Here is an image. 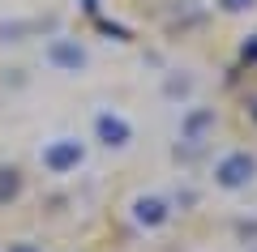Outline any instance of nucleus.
Here are the masks:
<instances>
[{
  "label": "nucleus",
  "mask_w": 257,
  "mask_h": 252,
  "mask_svg": "<svg viewBox=\"0 0 257 252\" xmlns=\"http://www.w3.org/2000/svg\"><path fill=\"white\" fill-rule=\"evenodd\" d=\"M43 60H47V69L64 73V77H77V73L90 69V47L73 35H56V39H47Z\"/></svg>",
  "instance_id": "nucleus-1"
},
{
  "label": "nucleus",
  "mask_w": 257,
  "mask_h": 252,
  "mask_svg": "<svg viewBox=\"0 0 257 252\" xmlns=\"http://www.w3.org/2000/svg\"><path fill=\"white\" fill-rule=\"evenodd\" d=\"M253 180H257V154L248 150H227L214 162V188L223 192H244Z\"/></svg>",
  "instance_id": "nucleus-2"
},
{
  "label": "nucleus",
  "mask_w": 257,
  "mask_h": 252,
  "mask_svg": "<svg viewBox=\"0 0 257 252\" xmlns=\"http://www.w3.org/2000/svg\"><path fill=\"white\" fill-rule=\"evenodd\" d=\"M214 128H219V111L214 107H189L180 116V145H176V154L193 158V154L214 137Z\"/></svg>",
  "instance_id": "nucleus-3"
},
{
  "label": "nucleus",
  "mask_w": 257,
  "mask_h": 252,
  "mask_svg": "<svg viewBox=\"0 0 257 252\" xmlns=\"http://www.w3.org/2000/svg\"><path fill=\"white\" fill-rule=\"evenodd\" d=\"M39 162H43V171H52V175H73L77 167L86 162V141L82 137H52V141L39 150Z\"/></svg>",
  "instance_id": "nucleus-4"
},
{
  "label": "nucleus",
  "mask_w": 257,
  "mask_h": 252,
  "mask_svg": "<svg viewBox=\"0 0 257 252\" xmlns=\"http://www.w3.org/2000/svg\"><path fill=\"white\" fill-rule=\"evenodd\" d=\"M94 141L103 150H128V141H133V120L124 111H116V107H103L94 116Z\"/></svg>",
  "instance_id": "nucleus-5"
},
{
  "label": "nucleus",
  "mask_w": 257,
  "mask_h": 252,
  "mask_svg": "<svg viewBox=\"0 0 257 252\" xmlns=\"http://www.w3.org/2000/svg\"><path fill=\"white\" fill-rule=\"evenodd\" d=\"M128 214H133V222H138L142 231H159V226L172 222V201L159 197V192H138L133 205H128Z\"/></svg>",
  "instance_id": "nucleus-6"
},
{
  "label": "nucleus",
  "mask_w": 257,
  "mask_h": 252,
  "mask_svg": "<svg viewBox=\"0 0 257 252\" xmlns=\"http://www.w3.org/2000/svg\"><path fill=\"white\" fill-rule=\"evenodd\" d=\"M22 197V171L18 167H0V205H13Z\"/></svg>",
  "instance_id": "nucleus-7"
},
{
  "label": "nucleus",
  "mask_w": 257,
  "mask_h": 252,
  "mask_svg": "<svg viewBox=\"0 0 257 252\" xmlns=\"http://www.w3.org/2000/svg\"><path fill=\"white\" fill-rule=\"evenodd\" d=\"M163 94H167V99H189V94H193V77H184V73H167Z\"/></svg>",
  "instance_id": "nucleus-8"
},
{
  "label": "nucleus",
  "mask_w": 257,
  "mask_h": 252,
  "mask_svg": "<svg viewBox=\"0 0 257 252\" xmlns=\"http://www.w3.org/2000/svg\"><path fill=\"white\" fill-rule=\"evenodd\" d=\"M30 30H35L30 22H0V43H22Z\"/></svg>",
  "instance_id": "nucleus-9"
},
{
  "label": "nucleus",
  "mask_w": 257,
  "mask_h": 252,
  "mask_svg": "<svg viewBox=\"0 0 257 252\" xmlns=\"http://www.w3.org/2000/svg\"><path fill=\"white\" fill-rule=\"evenodd\" d=\"M236 239L244 248H257V218H240L236 222Z\"/></svg>",
  "instance_id": "nucleus-10"
},
{
  "label": "nucleus",
  "mask_w": 257,
  "mask_h": 252,
  "mask_svg": "<svg viewBox=\"0 0 257 252\" xmlns=\"http://www.w3.org/2000/svg\"><path fill=\"white\" fill-rule=\"evenodd\" d=\"M214 5H219L227 18H240V13H253L257 9V0H214Z\"/></svg>",
  "instance_id": "nucleus-11"
},
{
  "label": "nucleus",
  "mask_w": 257,
  "mask_h": 252,
  "mask_svg": "<svg viewBox=\"0 0 257 252\" xmlns=\"http://www.w3.org/2000/svg\"><path fill=\"white\" fill-rule=\"evenodd\" d=\"M240 64H257V35H248L240 43Z\"/></svg>",
  "instance_id": "nucleus-12"
},
{
  "label": "nucleus",
  "mask_w": 257,
  "mask_h": 252,
  "mask_svg": "<svg viewBox=\"0 0 257 252\" xmlns=\"http://www.w3.org/2000/svg\"><path fill=\"white\" fill-rule=\"evenodd\" d=\"M9 252H43L39 243H30V239H18V243H9Z\"/></svg>",
  "instance_id": "nucleus-13"
},
{
  "label": "nucleus",
  "mask_w": 257,
  "mask_h": 252,
  "mask_svg": "<svg viewBox=\"0 0 257 252\" xmlns=\"http://www.w3.org/2000/svg\"><path fill=\"white\" fill-rule=\"evenodd\" d=\"M82 9L86 13H99V0H82Z\"/></svg>",
  "instance_id": "nucleus-14"
},
{
  "label": "nucleus",
  "mask_w": 257,
  "mask_h": 252,
  "mask_svg": "<svg viewBox=\"0 0 257 252\" xmlns=\"http://www.w3.org/2000/svg\"><path fill=\"white\" fill-rule=\"evenodd\" d=\"M248 116H253V124H257V103H253V107H248Z\"/></svg>",
  "instance_id": "nucleus-15"
},
{
  "label": "nucleus",
  "mask_w": 257,
  "mask_h": 252,
  "mask_svg": "<svg viewBox=\"0 0 257 252\" xmlns=\"http://www.w3.org/2000/svg\"><path fill=\"white\" fill-rule=\"evenodd\" d=\"M244 252H257V248H244Z\"/></svg>",
  "instance_id": "nucleus-16"
}]
</instances>
